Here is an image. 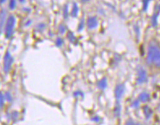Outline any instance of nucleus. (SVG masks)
<instances>
[{
	"label": "nucleus",
	"instance_id": "obj_5",
	"mask_svg": "<svg viewBox=\"0 0 160 125\" xmlns=\"http://www.w3.org/2000/svg\"><path fill=\"white\" fill-rule=\"evenodd\" d=\"M124 93V85H118L116 88V90H115V93H116V98L119 100V99L121 98V97L123 96Z\"/></svg>",
	"mask_w": 160,
	"mask_h": 125
},
{
	"label": "nucleus",
	"instance_id": "obj_3",
	"mask_svg": "<svg viewBox=\"0 0 160 125\" xmlns=\"http://www.w3.org/2000/svg\"><path fill=\"white\" fill-rule=\"evenodd\" d=\"M13 63V58L10 55V53L7 52L4 56V72L6 73L9 72Z\"/></svg>",
	"mask_w": 160,
	"mask_h": 125
},
{
	"label": "nucleus",
	"instance_id": "obj_16",
	"mask_svg": "<svg viewBox=\"0 0 160 125\" xmlns=\"http://www.w3.org/2000/svg\"><path fill=\"white\" fill-rule=\"evenodd\" d=\"M59 32H60V33H64L65 30H66V28H65L64 25H62V24H61V25H59Z\"/></svg>",
	"mask_w": 160,
	"mask_h": 125
},
{
	"label": "nucleus",
	"instance_id": "obj_14",
	"mask_svg": "<svg viewBox=\"0 0 160 125\" xmlns=\"http://www.w3.org/2000/svg\"><path fill=\"white\" fill-rule=\"evenodd\" d=\"M9 8L11 9H14L16 8V0H10V3H9Z\"/></svg>",
	"mask_w": 160,
	"mask_h": 125
},
{
	"label": "nucleus",
	"instance_id": "obj_4",
	"mask_svg": "<svg viewBox=\"0 0 160 125\" xmlns=\"http://www.w3.org/2000/svg\"><path fill=\"white\" fill-rule=\"evenodd\" d=\"M146 78H147V75H146V72L142 68L138 69V84H142L146 81Z\"/></svg>",
	"mask_w": 160,
	"mask_h": 125
},
{
	"label": "nucleus",
	"instance_id": "obj_8",
	"mask_svg": "<svg viewBox=\"0 0 160 125\" xmlns=\"http://www.w3.org/2000/svg\"><path fill=\"white\" fill-rule=\"evenodd\" d=\"M143 111H144V115L146 119H149L152 115V110L147 106H145L144 108H143Z\"/></svg>",
	"mask_w": 160,
	"mask_h": 125
},
{
	"label": "nucleus",
	"instance_id": "obj_18",
	"mask_svg": "<svg viewBox=\"0 0 160 125\" xmlns=\"http://www.w3.org/2000/svg\"><path fill=\"white\" fill-rule=\"evenodd\" d=\"M5 98L7 99V100H8V101H12V96H11V94L9 93H6V95H5Z\"/></svg>",
	"mask_w": 160,
	"mask_h": 125
},
{
	"label": "nucleus",
	"instance_id": "obj_26",
	"mask_svg": "<svg viewBox=\"0 0 160 125\" xmlns=\"http://www.w3.org/2000/svg\"><path fill=\"white\" fill-rule=\"evenodd\" d=\"M158 108H159V110H160V103H159V107H158Z\"/></svg>",
	"mask_w": 160,
	"mask_h": 125
},
{
	"label": "nucleus",
	"instance_id": "obj_10",
	"mask_svg": "<svg viewBox=\"0 0 160 125\" xmlns=\"http://www.w3.org/2000/svg\"><path fill=\"white\" fill-rule=\"evenodd\" d=\"M78 14V6H77V3H73V7H72V16L76 17Z\"/></svg>",
	"mask_w": 160,
	"mask_h": 125
},
{
	"label": "nucleus",
	"instance_id": "obj_7",
	"mask_svg": "<svg viewBox=\"0 0 160 125\" xmlns=\"http://www.w3.org/2000/svg\"><path fill=\"white\" fill-rule=\"evenodd\" d=\"M138 100L140 102H146L150 100V95L147 93H142L138 97Z\"/></svg>",
	"mask_w": 160,
	"mask_h": 125
},
{
	"label": "nucleus",
	"instance_id": "obj_6",
	"mask_svg": "<svg viewBox=\"0 0 160 125\" xmlns=\"http://www.w3.org/2000/svg\"><path fill=\"white\" fill-rule=\"evenodd\" d=\"M87 25L89 29H93L98 26V20L96 17H89L87 20Z\"/></svg>",
	"mask_w": 160,
	"mask_h": 125
},
{
	"label": "nucleus",
	"instance_id": "obj_25",
	"mask_svg": "<svg viewBox=\"0 0 160 125\" xmlns=\"http://www.w3.org/2000/svg\"><path fill=\"white\" fill-rule=\"evenodd\" d=\"M20 2H24V0H20Z\"/></svg>",
	"mask_w": 160,
	"mask_h": 125
},
{
	"label": "nucleus",
	"instance_id": "obj_21",
	"mask_svg": "<svg viewBox=\"0 0 160 125\" xmlns=\"http://www.w3.org/2000/svg\"><path fill=\"white\" fill-rule=\"evenodd\" d=\"M83 27H84V22H83V20H81V24H80V25H79V30L81 31V29L83 28Z\"/></svg>",
	"mask_w": 160,
	"mask_h": 125
},
{
	"label": "nucleus",
	"instance_id": "obj_24",
	"mask_svg": "<svg viewBox=\"0 0 160 125\" xmlns=\"http://www.w3.org/2000/svg\"><path fill=\"white\" fill-rule=\"evenodd\" d=\"M81 1H82V2H87V1H89V0H81Z\"/></svg>",
	"mask_w": 160,
	"mask_h": 125
},
{
	"label": "nucleus",
	"instance_id": "obj_15",
	"mask_svg": "<svg viewBox=\"0 0 160 125\" xmlns=\"http://www.w3.org/2000/svg\"><path fill=\"white\" fill-rule=\"evenodd\" d=\"M56 46L57 47H61L62 45H63V39L60 38H59L56 39Z\"/></svg>",
	"mask_w": 160,
	"mask_h": 125
},
{
	"label": "nucleus",
	"instance_id": "obj_12",
	"mask_svg": "<svg viewBox=\"0 0 160 125\" xmlns=\"http://www.w3.org/2000/svg\"><path fill=\"white\" fill-rule=\"evenodd\" d=\"M68 39L70 41H71L72 42H74V41H75V36H74V35H73V33L72 32H68Z\"/></svg>",
	"mask_w": 160,
	"mask_h": 125
},
{
	"label": "nucleus",
	"instance_id": "obj_20",
	"mask_svg": "<svg viewBox=\"0 0 160 125\" xmlns=\"http://www.w3.org/2000/svg\"><path fill=\"white\" fill-rule=\"evenodd\" d=\"M68 6L66 5L65 6V11H64V17L65 18H67V16H68Z\"/></svg>",
	"mask_w": 160,
	"mask_h": 125
},
{
	"label": "nucleus",
	"instance_id": "obj_1",
	"mask_svg": "<svg viewBox=\"0 0 160 125\" xmlns=\"http://www.w3.org/2000/svg\"><path fill=\"white\" fill-rule=\"evenodd\" d=\"M148 64H154L160 67V49L155 45H150L149 47L148 55L146 58Z\"/></svg>",
	"mask_w": 160,
	"mask_h": 125
},
{
	"label": "nucleus",
	"instance_id": "obj_11",
	"mask_svg": "<svg viewBox=\"0 0 160 125\" xmlns=\"http://www.w3.org/2000/svg\"><path fill=\"white\" fill-rule=\"evenodd\" d=\"M6 15H7V12L5 10H2V12H1V27L2 28V25H3V23L5 21V17H6Z\"/></svg>",
	"mask_w": 160,
	"mask_h": 125
},
{
	"label": "nucleus",
	"instance_id": "obj_13",
	"mask_svg": "<svg viewBox=\"0 0 160 125\" xmlns=\"http://www.w3.org/2000/svg\"><path fill=\"white\" fill-rule=\"evenodd\" d=\"M149 2H150V0H143V10L144 11H146L148 8Z\"/></svg>",
	"mask_w": 160,
	"mask_h": 125
},
{
	"label": "nucleus",
	"instance_id": "obj_19",
	"mask_svg": "<svg viewBox=\"0 0 160 125\" xmlns=\"http://www.w3.org/2000/svg\"><path fill=\"white\" fill-rule=\"evenodd\" d=\"M120 106H117V107H116V116H119V115H120Z\"/></svg>",
	"mask_w": 160,
	"mask_h": 125
},
{
	"label": "nucleus",
	"instance_id": "obj_23",
	"mask_svg": "<svg viewBox=\"0 0 160 125\" xmlns=\"http://www.w3.org/2000/svg\"><path fill=\"white\" fill-rule=\"evenodd\" d=\"M5 1H6V0H1V3H3V2H5Z\"/></svg>",
	"mask_w": 160,
	"mask_h": 125
},
{
	"label": "nucleus",
	"instance_id": "obj_17",
	"mask_svg": "<svg viewBox=\"0 0 160 125\" xmlns=\"http://www.w3.org/2000/svg\"><path fill=\"white\" fill-rule=\"evenodd\" d=\"M139 103H140V101H139V100L134 101L132 103V107H139Z\"/></svg>",
	"mask_w": 160,
	"mask_h": 125
},
{
	"label": "nucleus",
	"instance_id": "obj_22",
	"mask_svg": "<svg viewBox=\"0 0 160 125\" xmlns=\"http://www.w3.org/2000/svg\"><path fill=\"white\" fill-rule=\"evenodd\" d=\"M3 106V95L1 94V107Z\"/></svg>",
	"mask_w": 160,
	"mask_h": 125
},
{
	"label": "nucleus",
	"instance_id": "obj_9",
	"mask_svg": "<svg viewBox=\"0 0 160 125\" xmlns=\"http://www.w3.org/2000/svg\"><path fill=\"white\" fill-rule=\"evenodd\" d=\"M108 85V83H107V81H106V79H102L101 81H98V86L99 87V89H106V87Z\"/></svg>",
	"mask_w": 160,
	"mask_h": 125
},
{
	"label": "nucleus",
	"instance_id": "obj_2",
	"mask_svg": "<svg viewBox=\"0 0 160 125\" xmlns=\"http://www.w3.org/2000/svg\"><path fill=\"white\" fill-rule=\"evenodd\" d=\"M15 24H16V19L13 16H10L7 20L6 25H5V38H10L13 33Z\"/></svg>",
	"mask_w": 160,
	"mask_h": 125
}]
</instances>
